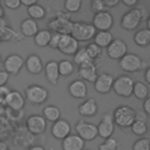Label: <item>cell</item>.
<instances>
[{"label":"cell","mask_w":150,"mask_h":150,"mask_svg":"<svg viewBox=\"0 0 150 150\" xmlns=\"http://www.w3.org/2000/svg\"><path fill=\"white\" fill-rule=\"evenodd\" d=\"M148 18H149L148 11L145 9V7L144 6H136L122 15L121 26L123 29L131 32V30L137 29L139 27L141 22H143Z\"/></svg>","instance_id":"cell-1"},{"label":"cell","mask_w":150,"mask_h":150,"mask_svg":"<svg viewBox=\"0 0 150 150\" xmlns=\"http://www.w3.org/2000/svg\"><path fill=\"white\" fill-rule=\"evenodd\" d=\"M96 33L95 27L89 23V22H83V21H77L71 23L70 26V30L69 34L77 41V42H84V41H89L90 39L94 38Z\"/></svg>","instance_id":"cell-2"},{"label":"cell","mask_w":150,"mask_h":150,"mask_svg":"<svg viewBox=\"0 0 150 150\" xmlns=\"http://www.w3.org/2000/svg\"><path fill=\"white\" fill-rule=\"evenodd\" d=\"M118 61L120 68L125 73H137L148 67V62H145L137 54L134 53H127Z\"/></svg>","instance_id":"cell-3"},{"label":"cell","mask_w":150,"mask_h":150,"mask_svg":"<svg viewBox=\"0 0 150 150\" xmlns=\"http://www.w3.org/2000/svg\"><path fill=\"white\" fill-rule=\"evenodd\" d=\"M135 109L129 105H120L112 112L115 125L120 128H130L135 121Z\"/></svg>","instance_id":"cell-4"},{"label":"cell","mask_w":150,"mask_h":150,"mask_svg":"<svg viewBox=\"0 0 150 150\" xmlns=\"http://www.w3.org/2000/svg\"><path fill=\"white\" fill-rule=\"evenodd\" d=\"M48 96H49V93H48L47 88H45L40 84L33 83V84L26 87L23 97H25V101H27L29 104L39 105V104L45 103L48 100Z\"/></svg>","instance_id":"cell-5"},{"label":"cell","mask_w":150,"mask_h":150,"mask_svg":"<svg viewBox=\"0 0 150 150\" xmlns=\"http://www.w3.org/2000/svg\"><path fill=\"white\" fill-rule=\"evenodd\" d=\"M134 80L128 75H120L116 79H114L112 82V90L117 96L121 97H130L132 95V87H134Z\"/></svg>","instance_id":"cell-6"},{"label":"cell","mask_w":150,"mask_h":150,"mask_svg":"<svg viewBox=\"0 0 150 150\" xmlns=\"http://www.w3.org/2000/svg\"><path fill=\"white\" fill-rule=\"evenodd\" d=\"M96 128H97V136H100L101 138L107 139L109 137H112L115 132V123L112 120V114L109 111L104 112Z\"/></svg>","instance_id":"cell-7"},{"label":"cell","mask_w":150,"mask_h":150,"mask_svg":"<svg viewBox=\"0 0 150 150\" xmlns=\"http://www.w3.org/2000/svg\"><path fill=\"white\" fill-rule=\"evenodd\" d=\"M76 135L80 136L84 142L94 141L97 137V128L95 124L86 122L83 120H79L75 124Z\"/></svg>","instance_id":"cell-8"},{"label":"cell","mask_w":150,"mask_h":150,"mask_svg":"<svg viewBox=\"0 0 150 150\" xmlns=\"http://www.w3.org/2000/svg\"><path fill=\"white\" fill-rule=\"evenodd\" d=\"M96 30H109L114 25V16L110 12L103 11L94 14L93 23Z\"/></svg>","instance_id":"cell-9"},{"label":"cell","mask_w":150,"mask_h":150,"mask_svg":"<svg viewBox=\"0 0 150 150\" xmlns=\"http://www.w3.org/2000/svg\"><path fill=\"white\" fill-rule=\"evenodd\" d=\"M25 64V60L19 54H11L4 61V70L8 75H16L20 73Z\"/></svg>","instance_id":"cell-10"},{"label":"cell","mask_w":150,"mask_h":150,"mask_svg":"<svg viewBox=\"0 0 150 150\" xmlns=\"http://www.w3.org/2000/svg\"><path fill=\"white\" fill-rule=\"evenodd\" d=\"M128 53V46L122 39H112L107 47V55L112 60H120Z\"/></svg>","instance_id":"cell-11"},{"label":"cell","mask_w":150,"mask_h":150,"mask_svg":"<svg viewBox=\"0 0 150 150\" xmlns=\"http://www.w3.org/2000/svg\"><path fill=\"white\" fill-rule=\"evenodd\" d=\"M112 82H114V77L111 74L102 73V74L97 75V77L93 84H94V89L98 94L105 95L112 89Z\"/></svg>","instance_id":"cell-12"},{"label":"cell","mask_w":150,"mask_h":150,"mask_svg":"<svg viewBox=\"0 0 150 150\" xmlns=\"http://www.w3.org/2000/svg\"><path fill=\"white\" fill-rule=\"evenodd\" d=\"M80 48L79 42L70 34H62L57 49L64 55H74Z\"/></svg>","instance_id":"cell-13"},{"label":"cell","mask_w":150,"mask_h":150,"mask_svg":"<svg viewBox=\"0 0 150 150\" xmlns=\"http://www.w3.org/2000/svg\"><path fill=\"white\" fill-rule=\"evenodd\" d=\"M26 127L28 131L33 135L42 134L47 128V121L43 118L42 115H32L26 121Z\"/></svg>","instance_id":"cell-14"},{"label":"cell","mask_w":150,"mask_h":150,"mask_svg":"<svg viewBox=\"0 0 150 150\" xmlns=\"http://www.w3.org/2000/svg\"><path fill=\"white\" fill-rule=\"evenodd\" d=\"M70 131H71V125L64 118H60L56 122H54L50 129L53 137H55L56 139H61V141L66 138L70 134Z\"/></svg>","instance_id":"cell-15"},{"label":"cell","mask_w":150,"mask_h":150,"mask_svg":"<svg viewBox=\"0 0 150 150\" xmlns=\"http://www.w3.org/2000/svg\"><path fill=\"white\" fill-rule=\"evenodd\" d=\"M97 66L95 64V61H91L89 63L82 64L79 67V76L82 81L94 83L97 77Z\"/></svg>","instance_id":"cell-16"},{"label":"cell","mask_w":150,"mask_h":150,"mask_svg":"<svg viewBox=\"0 0 150 150\" xmlns=\"http://www.w3.org/2000/svg\"><path fill=\"white\" fill-rule=\"evenodd\" d=\"M68 93L71 97L82 100V98H86L88 95V87L86 82L82 81L81 79L73 80L68 86Z\"/></svg>","instance_id":"cell-17"},{"label":"cell","mask_w":150,"mask_h":150,"mask_svg":"<svg viewBox=\"0 0 150 150\" xmlns=\"http://www.w3.org/2000/svg\"><path fill=\"white\" fill-rule=\"evenodd\" d=\"M25 97L23 95L18 91V90H11L7 98H6V102L5 104H7L12 110L14 111H19L21 110L23 107H25Z\"/></svg>","instance_id":"cell-18"},{"label":"cell","mask_w":150,"mask_h":150,"mask_svg":"<svg viewBox=\"0 0 150 150\" xmlns=\"http://www.w3.org/2000/svg\"><path fill=\"white\" fill-rule=\"evenodd\" d=\"M84 145L86 142L76 134H69L66 138L62 139L63 150H83Z\"/></svg>","instance_id":"cell-19"},{"label":"cell","mask_w":150,"mask_h":150,"mask_svg":"<svg viewBox=\"0 0 150 150\" xmlns=\"http://www.w3.org/2000/svg\"><path fill=\"white\" fill-rule=\"evenodd\" d=\"M27 69V71L32 75H38L40 74L42 70H43V63H42V60L39 55L36 54H30L28 55V57L26 59L25 61V64H23Z\"/></svg>","instance_id":"cell-20"},{"label":"cell","mask_w":150,"mask_h":150,"mask_svg":"<svg viewBox=\"0 0 150 150\" xmlns=\"http://www.w3.org/2000/svg\"><path fill=\"white\" fill-rule=\"evenodd\" d=\"M79 110V114L81 116H84V117H91V116H95L98 111V107H97V103H96V100L94 97H89L87 100H84L77 108Z\"/></svg>","instance_id":"cell-21"},{"label":"cell","mask_w":150,"mask_h":150,"mask_svg":"<svg viewBox=\"0 0 150 150\" xmlns=\"http://www.w3.org/2000/svg\"><path fill=\"white\" fill-rule=\"evenodd\" d=\"M43 70H45V76L47 79V81L52 84H56L59 79H60V74H59V67H57V61H48L45 66H43Z\"/></svg>","instance_id":"cell-22"},{"label":"cell","mask_w":150,"mask_h":150,"mask_svg":"<svg viewBox=\"0 0 150 150\" xmlns=\"http://www.w3.org/2000/svg\"><path fill=\"white\" fill-rule=\"evenodd\" d=\"M20 32L23 36H34L39 32L38 21H35L30 18L22 20L20 23Z\"/></svg>","instance_id":"cell-23"},{"label":"cell","mask_w":150,"mask_h":150,"mask_svg":"<svg viewBox=\"0 0 150 150\" xmlns=\"http://www.w3.org/2000/svg\"><path fill=\"white\" fill-rule=\"evenodd\" d=\"M93 39H94V43L97 45L100 48H107L112 41L114 36L109 30H96Z\"/></svg>","instance_id":"cell-24"},{"label":"cell","mask_w":150,"mask_h":150,"mask_svg":"<svg viewBox=\"0 0 150 150\" xmlns=\"http://www.w3.org/2000/svg\"><path fill=\"white\" fill-rule=\"evenodd\" d=\"M134 42L138 47H148L150 45V29L142 28L138 29L134 35Z\"/></svg>","instance_id":"cell-25"},{"label":"cell","mask_w":150,"mask_h":150,"mask_svg":"<svg viewBox=\"0 0 150 150\" xmlns=\"http://www.w3.org/2000/svg\"><path fill=\"white\" fill-rule=\"evenodd\" d=\"M132 95L137 98V100H145L146 97H149V87L146 83L142 82V81H136L134 82V87H132Z\"/></svg>","instance_id":"cell-26"},{"label":"cell","mask_w":150,"mask_h":150,"mask_svg":"<svg viewBox=\"0 0 150 150\" xmlns=\"http://www.w3.org/2000/svg\"><path fill=\"white\" fill-rule=\"evenodd\" d=\"M42 116L46 121L56 122L61 118V110L56 105H47L42 110Z\"/></svg>","instance_id":"cell-27"},{"label":"cell","mask_w":150,"mask_h":150,"mask_svg":"<svg viewBox=\"0 0 150 150\" xmlns=\"http://www.w3.org/2000/svg\"><path fill=\"white\" fill-rule=\"evenodd\" d=\"M27 13H28V16L35 21L41 20L46 16V9L40 4H35V5L27 7Z\"/></svg>","instance_id":"cell-28"},{"label":"cell","mask_w":150,"mask_h":150,"mask_svg":"<svg viewBox=\"0 0 150 150\" xmlns=\"http://www.w3.org/2000/svg\"><path fill=\"white\" fill-rule=\"evenodd\" d=\"M50 36H52V33L50 30L48 29H42V30H39L35 35H34V42L38 47H47L49 45V40H50Z\"/></svg>","instance_id":"cell-29"},{"label":"cell","mask_w":150,"mask_h":150,"mask_svg":"<svg viewBox=\"0 0 150 150\" xmlns=\"http://www.w3.org/2000/svg\"><path fill=\"white\" fill-rule=\"evenodd\" d=\"M59 67V74L60 76H70L74 73V63L69 60H61L57 62Z\"/></svg>","instance_id":"cell-30"},{"label":"cell","mask_w":150,"mask_h":150,"mask_svg":"<svg viewBox=\"0 0 150 150\" xmlns=\"http://www.w3.org/2000/svg\"><path fill=\"white\" fill-rule=\"evenodd\" d=\"M93 60L88 56V54H87V52H86V49L84 48H79L77 49V52L74 54V63L76 64V66H82V64H86V63H89V62H91Z\"/></svg>","instance_id":"cell-31"},{"label":"cell","mask_w":150,"mask_h":150,"mask_svg":"<svg viewBox=\"0 0 150 150\" xmlns=\"http://www.w3.org/2000/svg\"><path fill=\"white\" fill-rule=\"evenodd\" d=\"M130 128H131L132 134L136 136H139V137L144 136L148 131V124L144 121H134V123L131 124Z\"/></svg>","instance_id":"cell-32"},{"label":"cell","mask_w":150,"mask_h":150,"mask_svg":"<svg viewBox=\"0 0 150 150\" xmlns=\"http://www.w3.org/2000/svg\"><path fill=\"white\" fill-rule=\"evenodd\" d=\"M84 49H86L88 56H89L93 61H95L96 59H98V57L101 56V54H102V48H100V47H98L97 45H95L94 42L88 43L87 47H84Z\"/></svg>","instance_id":"cell-33"},{"label":"cell","mask_w":150,"mask_h":150,"mask_svg":"<svg viewBox=\"0 0 150 150\" xmlns=\"http://www.w3.org/2000/svg\"><path fill=\"white\" fill-rule=\"evenodd\" d=\"M82 7V0H64V8L69 13H77Z\"/></svg>","instance_id":"cell-34"},{"label":"cell","mask_w":150,"mask_h":150,"mask_svg":"<svg viewBox=\"0 0 150 150\" xmlns=\"http://www.w3.org/2000/svg\"><path fill=\"white\" fill-rule=\"evenodd\" d=\"M117 149H118V142L114 137H109L104 139L98 145V150H117Z\"/></svg>","instance_id":"cell-35"},{"label":"cell","mask_w":150,"mask_h":150,"mask_svg":"<svg viewBox=\"0 0 150 150\" xmlns=\"http://www.w3.org/2000/svg\"><path fill=\"white\" fill-rule=\"evenodd\" d=\"M132 150H150V139L148 137H141V138H138L134 143Z\"/></svg>","instance_id":"cell-36"},{"label":"cell","mask_w":150,"mask_h":150,"mask_svg":"<svg viewBox=\"0 0 150 150\" xmlns=\"http://www.w3.org/2000/svg\"><path fill=\"white\" fill-rule=\"evenodd\" d=\"M90 8H91L93 13H95V14L96 13H100V12H103V11H107V7L102 2V0H91Z\"/></svg>","instance_id":"cell-37"},{"label":"cell","mask_w":150,"mask_h":150,"mask_svg":"<svg viewBox=\"0 0 150 150\" xmlns=\"http://www.w3.org/2000/svg\"><path fill=\"white\" fill-rule=\"evenodd\" d=\"M61 35H62V33H59V32L52 33V36H50V40H49V45H48L52 49H57L60 40H61Z\"/></svg>","instance_id":"cell-38"},{"label":"cell","mask_w":150,"mask_h":150,"mask_svg":"<svg viewBox=\"0 0 150 150\" xmlns=\"http://www.w3.org/2000/svg\"><path fill=\"white\" fill-rule=\"evenodd\" d=\"M9 91H11V89L7 86H1L0 87V104H5Z\"/></svg>","instance_id":"cell-39"},{"label":"cell","mask_w":150,"mask_h":150,"mask_svg":"<svg viewBox=\"0 0 150 150\" xmlns=\"http://www.w3.org/2000/svg\"><path fill=\"white\" fill-rule=\"evenodd\" d=\"M4 5L8 9H18L21 6L20 0H4Z\"/></svg>","instance_id":"cell-40"},{"label":"cell","mask_w":150,"mask_h":150,"mask_svg":"<svg viewBox=\"0 0 150 150\" xmlns=\"http://www.w3.org/2000/svg\"><path fill=\"white\" fill-rule=\"evenodd\" d=\"M8 80H9V75L5 70L0 69V87L1 86H6V83L8 82Z\"/></svg>","instance_id":"cell-41"},{"label":"cell","mask_w":150,"mask_h":150,"mask_svg":"<svg viewBox=\"0 0 150 150\" xmlns=\"http://www.w3.org/2000/svg\"><path fill=\"white\" fill-rule=\"evenodd\" d=\"M135 121H144V122H146V114L144 111H136L135 112Z\"/></svg>","instance_id":"cell-42"},{"label":"cell","mask_w":150,"mask_h":150,"mask_svg":"<svg viewBox=\"0 0 150 150\" xmlns=\"http://www.w3.org/2000/svg\"><path fill=\"white\" fill-rule=\"evenodd\" d=\"M144 102H143V111L146 114V115H149L150 114V97H146L145 100H143Z\"/></svg>","instance_id":"cell-43"},{"label":"cell","mask_w":150,"mask_h":150,"mask_svg":"<svg viewBox=\"0 0 150 150\" xmlns=\"http://www.w3.org/2000/svg\"><path fill=\"white\" fill-rule=\"evenodd\" d=\"M102 2L104 4V6H105L107 8H109V7H115V6H117V5L120 4V0H102Z\"/></svg>","instance_id":"cell-44"},{"label":"cell","mask_w":150,"mask_h":150,"mask_svg":"<svg viewBox=\"0 0 150 150\" xmlns=\"http://www.w3.org/2000/svg\"><path fill=\"white\" fill-rule=\"evenodd\" d=\"M120 1H122V4H124L128 7H134L138 2V0H120Z\"/></svg>","instance_id":"cell-45"},{"label":"cell","mask_w":150,"mask_h":150,"mask_svg":"<svg viewBox=\"0 0 150 150\" xmlns=\"http://www.w3.org/2000/svg\"><path fill=\"white\" fill-rule=\"evenodd\" d=\"M38 1H39V0H20L21 5H23V6H26V7H29V6H32V5H35V4H38Z\"/></svg>","instance_id":"cell-46"},{"label":"cell","mask_w":150,"mask_h":150,"mask_svg":"<svg viewBox=\"0 0 150 150\" xmlns=\"http://www.w3.org/2000/svg\"><path fill=\"white\" fill-rule=\"evenodd\" d=\"M144 79H145V83H146V84H150V68H149V67L145 68Z\"/></svg>","instance_id":"cell-47"},{"label":"cell","mask_w":150,"mask_h":150,"mask_svg":"<svg viewBox=\"0 0 150 150\" xmlns=\"http://www.w3.org/2000/svg\"><path fill=\"white\" fill-rule=\"evenodd\" d=\"M28 150H46L43 146H41V145H33V146H30Z\"/></svg>","instance_id":"cell-48"},{"label":"cell","mask_w":150,"mask_h":150,"mask_svg":"<svg viewBox=\"0 0 150 150\" xmlns=\"http://www.w3.org/2000/svg\"><path fill=\"white\" fill-rule=\"evenodd\" d=\"M0 150H8V148H7L6 143H4V142H0Z\"/></svg>","instance_id":"cell-49"},{"label":"cell","mask_w":150,"mask_h":150,"mask_svg":"<svg viewBox=\"0 0 150 150\" xmlns=\"http://www.w3.org/2000/svg\"><path fill=\"white\" fill-rule=\"evenodd\" d=\"M2 14H4V12H2V8L0 7V19H1V16H2Z\"/></svg>","instance_id":"cell-50"},{"label":"cell","mask_w":150,"mask_h":150,"mask_svg":"<svg viewBox=\"0 0 150 150\" xmlns=\"http://www.w3.org/2000/svg\"><path fill=\"white\" fill-rule=\"evenodd\" d=\"M1 63H2V59H1V53H0V66H1Z\"/></svg>","instance_id":"cell-51"},{"label":"cell","mask_w":150,"mask_h":150,"mask_svg":"<svg viewBox=\"0 0 150 150\" xmlns=\"http://www.w3.org/2000/svg\"><path fill=\"white\" fill-rule=\"evenodd\" d=\"M83 150H84V149H83Z\"/></svg>","instance_id":"cell-52"}]
</instances>
